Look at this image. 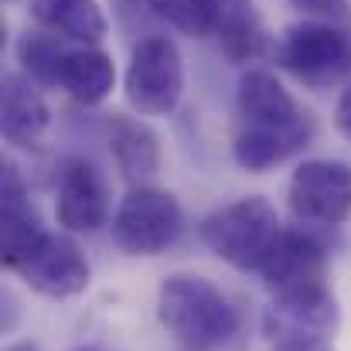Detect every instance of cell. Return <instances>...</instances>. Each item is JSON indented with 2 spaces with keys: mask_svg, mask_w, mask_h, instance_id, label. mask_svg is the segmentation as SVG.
<instances>
[{
  "mask_svg": "<svg viewBox=\"0 0 351 351\" xmlns=\"http://www.w3.org/2000/svg\"><path fill=\"white\" fill-rule=\"evenodd\" d=\"M235 106H239V130L232 140V157L242 171L252 174H263L290 160L317 133L314 117L266 69H249L239 79Z\"/></svg>",
  "mask_w": 351,
  "mask_h": 351,
  "instance_id": "cell-1",
  "label": "cell"
},
{
  "mask_svg": "<svg viewBox=\"0 0 351 351\" xmlns=\"http://www.w3.org/2000/svg\"><path fill=\"white\" fill-rule=\"evenodd\" d=\"M157 321L184 351H226L242 328L229 293L195 273H174L160 283Z\"/></svg>",
  "mask_w": 351,
  "mask_h": 351,
  "instance_id": "cell-2",
  "label": "cell"
},
{
  "mask_svg": "<svg viewBox=\"0 0 351 351\" xmlns=\"http://www.w3.org/2000/svg\"><path fill=\"white\" fill-rule=\"evenodd\" d=\"M280 232H283L280 215H276L273 202L263 195L239 198L232 205L212 212L202 222L205 245L222 263H229L232 269H242V273H259V266L266 263Z\"/></svg>",
  "mask_w": 351,
  "mask_h": 351,
  "instance_id": "cell-3",
  "label": "cell"
},
{
  "mask_svg": "<svg viewBox=\"0 0 351 351\" xmlns=\"http://www.w3.org/2000/svg\"><path fill=\"white\" fill-rule=\"evenodd\" d=\"M123 96L140 117H171L184 96V58L167 34H147L136 41Z\"/></svg>",
  "mask_w": 351,
  "mask_h": 351,
  "instance_id": "cell-4",
  "label": "cell"
},
{
  "mask_svg": "<svg viewBox=\"0 0 351 351\" xmlns=\"http://www.w3.org/2000/svg\"><path fill=\"white\" fill-rule=\"evenodd\" d=\"M184 229V212L178 198L164 188L140 184L119 198L113 212V242L126 256H160L178 242Z\"/></svg>",
  "mask_w": 351,
  "mask_h": 351,
  "instance_id": "cell-5",
  "label": "cell"
},
{
  "mask_svg": "<svg viewBox=\"0 0 351 351\" xmlns=\"http://www.w3.org/2000/svg\"><path fill=\"white\" fill-rule=\"evenodd\" d=\"M276 58L304 86L324 89L351 75V34L338 24L300 21L283 31Z\"/></svg>",
  "mask_w": 351,
  "mask_h": 351,
  "instance_id": "cell-6",
  "label": "cell"
},
{
  "mask_svg": "<svg viewBox=\"0 0 351 351\" xmlns=\"http://www.w3.org/2000/svg\"><path fill=\"white\" fill-rule=\"evenodd\" d=\"M297 222L338 229L351 219V164L345 160H304L287 188Z\"/></svg>",
  "mask_w": 351,
  "mask_h": 351,
  "instance_id": "cell-7",
  "label": "cell"
},
{
  "mask_svg": "<svg viewBox=\"0 0 351 351\" xmlns=\"http://www.w3.org/2000/svg\"><path fill=\"white\" fill-rule=\"evenodd\" d=\"M14 273L34 293L51 297V300L79 297L93 280L89 259L82 256V249L69 232H45L38 239V245L14 266Z\"/></svg>",
  "mask_w": 351,
  "mask_h": 351,
  "instance_id": "cell-8",
  "label": "cell"
},
{
  "mask_svg": "<svg viewBox=\"0 0 351 351\" xmlns=\"http://www.w3.org/2000/svg\"><path fill=\"white\" fill-rule=\"evenodd\" d=\"M341 324V307L335 290L324 287H311V290H297L287 297H273L269 311H266V335L276 345H293V341H324L328 335H335Z\"/></svg>",
  "mask_w": 351,
  "mask_h": 351,
  "instance_id": "cell-9",
  "label": "cell"
},
{
  "mask_svg": "<svg viewBox=\"0 0 351 351\" xmlns=\"http://www.w3.org/2000/svg\"><path fill=\"white\" fill-rule=\"evenodd\" d=\"M259 276L273 297H287L297 290L324 287L328 283V249L307 229H283L273 242Z\"/></svg>",
  "mask_w": 351,
  "mask_h": 351,
  "instance_id": "cell-10",
  "label": "cell"
},
{
  "mask_svg": "<svg viewBox=\"0 0 351 351\" xmlns=\"http://www.w3.org/2000/svg\"><path fill=\"white\" fill-rule=\"evenodd\" d=\"M58 226L65 232H96L110 219V195L99 167L86 157H69L58 174Z\"/></svg>",
  "mask_w": 351,
  "mask_h": 351,
  "instance_id": "cell-11",
  "label": "cell"
},
{
  "mask_svg": "<svg viewBox=\"0 0 351 351\" xmlns=\"http://www.w3.org/2000/svg\"><path fill=\"white\" fill-rule=\"evenodd\" d=\"M45 235L41 215L31 205L27 184L21 171L3 160V178H0V242H3V263L14 269Z\"/></svg>",
  "mask_w": 351,
  "mask_h": 351,
  "instance_id": "cell-12",
  "label": "cell"
},
{
  "mask_svg": "<svg viewBox=\"0 0 351 351\" xmlns=\"http://www.w3.org/2000/svg\"><path fill=\"white\" fill-rule=\"evenodd\" d=\"M51 123L48 103L34 79L24 72H7L0 82V130L14 147H38Z\"/></svg>",
  "mask_w": 351,
  "mask_h": 351,
  "instance_id": "cell-13",
  "label": "cell"
},
{
  "mask_svg": "<svg viewBox=\"0 0 351 351\" xmlns=\"http://www.w3.org/2000/svg\"><path fill=\"white\" fill-rule=\"evenodd\" d=\"M106 143H110L117 171L133 188L147 184L157 174V167H160V140L143 119L113 113L110 123H106Z\"/></svg>",
  "mask_w": 351,
  "mask_h": 351,
  "instance_id": "cell-14",
  "label": "cell"
},
{
  "mask_svg": "<svg viewBox=\"0 0 351 351\" xmlns=\"http://www.w3.org/2000/svg\"><path fill=\"white\" fill-rule=\"evenodd\" d=\"M117 86V65L113 58L96 48V45H82V48H69L62 58V72H58V89L69 93L79 106H99L110 99Z\"/></svg>",
  "mask_w": 351,
  "mask_h": 351,
  "instance_id": "cell-15",
  "label": "cell"
},
{
  "mask_svg": "<svg viewBox=\"0 0 351 351\" xmlns=\"http://www.w3.org/2000/svg\"><path fill=\"white\" fill-rule=\"evenodd\" d=\"M31 17L69 41L99 45L110 31V21L96 0H31Z\"/></svg>",
  "mask_w": 351,
  "mask_h": 351,
  "instance_id": "cell-16",
  "label": "cell"
},
{
  "mask_svg": "<svg viewBox=\"0 0 351 351\" xmlns=\"http://www.w3.org/2000/svg\"><path fill=\"white\" fill-rule=\"evenodd\" d=\"M219 41L226 58L242 65V62H256L266 55L269 48V31L256 10L252 0H222V17H219Z\"/></svg>",
  "mask_w": 351,
  "mask_h": 351,
  "instance_id": "cell-17",
  "label": "cell"
},
{
  "mask_svg": "<svg viewBox=\"0 0 351 351\" xmlns=\"http://www.w3.org/2000/svg\"><path fill=\"white\" fill-rule=\"evenodd\" d=\"M150 14L167 21L188 38H208L219 31L222 0H147Z\"/></svg>",
  "mask_w": 351,
  "mask_h": 351,
  "instance_id": "cell-18",
  "label": "cell"
},
{
  "mask_svg": "<svg viewBox=\"0 0 351 351\" xmlns=\"http://www.w3.org/2000/svg\"><path fill=\"white\" fill-rule=\"evenodd\" d=\"M65 45L58 41V34L51 31H27L17 41V62L24 69L27 79H34L38 86H58V72H62V58H65Z\"/></svg>",
  "mask_w": 351,
  "mask_h": 351,
  "instance_id": "cell-19",
  "label": "cell"
},
{
  "mask_svg": "<svg viewBox=\"0 0 351 351\" xmlns=\"http://www.w3.org/2000/svg\"><path fill=\"white\" fill-rule=\"evenodd\" d=\"M287 3L297 7L300 14L314 17V21H324V24H338V21H348L351 17L348 0H287Z\"/></svg>",
  "mask_w": 351,
  "mask_h": 351,
  "instance_id": "cell-20",
  "label": "cell"
},
{
  "mask_svg": "<svg viewBox=\"0 0 351 351\" xmlns=\"http://www.w3.org/2000/svg\"><path fill=\"white\" fill-rule=\"evenodd\" d=\"M335 123H338V130H341V133L351 140V82L341 89V96H338V106H335Z\"/></svg>",
  "mask_w": 351,
  "mask_h": 351,
  "instance_id": "cell-21",
  "label": "cell"
},
{
  "mask_svg": "<svg viewBox=\"0 0 351 351\" xmlns=\"http://www.w3.org/2000/svg\"><path fill=\"white\" fill-rule=\"evenodd\" d=\"M273 351H331L328 341H293V345H276Z\"/></svg>",
  "mask_w": 351,
  "mask_h": 351,
  "instance_id": "cell-22",
  "label": "cell"
},
{
  "mask_svg": "<svg viewBox=\"0 0 351 351\" xmlns=\"http://www.w3.org/2000/svg\"><path fill=\"white\" fill-rule=\"evenodd\" d=\"M7 351H38V348H34L31 341H21V345H10V348H7Z\"/></svg>",
  "mask_w": 351,
  "mask_h": 351,
  "instance_id": "cell-23",
  "label": "cell"
},
{
  "mask_svg": "<svg viewBox=\"0 0 351 351\" xmlns=\"http://www.w3.org/2000/svg\"><path fill=\"white\" fill-rule=\"evenodd\" d=\"M75 351H99V348H75Z\"/></svg>",
  "mask_w": 351,
  "mask_h": 351,
  "instance_id": "cell-24",
  "label": "cell"
}]
</instances>
